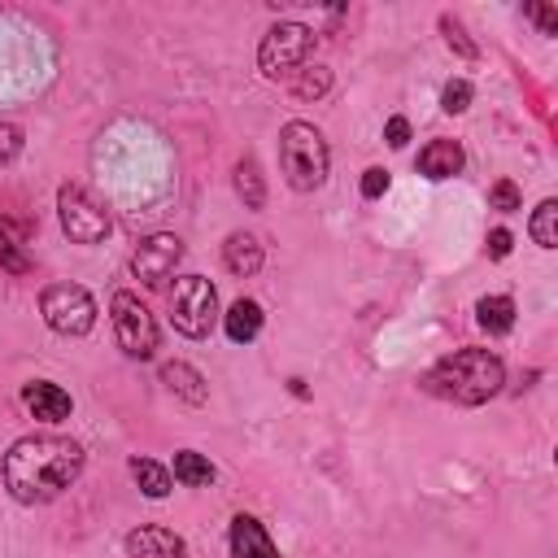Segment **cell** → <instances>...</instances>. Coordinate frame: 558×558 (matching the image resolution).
I'll list each match as a JSON object with an SVG mask.
<instances>
[{
  "label": "cell",
  "instance_id": "6da1fadb",
  "mask_svg": "<svg viewBox=\"0 0 558 558\" xmlns=\"http://www.w3.org/2000/svg\"><path fill=\"white\" fill-rule=\"evenodd\" d=\"M0 475H4L9 497L22 501V506L57 501L83 475V445L70 440V436H57V432L22 436V440L9 445V453L0 462Z\"/></svg>",
  "mask_w": 558,
  "mask_h": 558
},
{
  "label": "cell",
  "instance_id": "7a4b0ae2",
  "mask_svg": "<svg viewBox=\"0 0 558 558\" xmlns=\"http://www.w3.org/2000/svg\"><path fill=\"white\" fill-rule=\"evenodd\" d=\"M501 384H506V362L493 349H475V344L453 349L423 375V388L453 405H484L488 397L501 392Z\"/></svg>",
  "mask_w": 558,
  "mask_h": 558
},
{
  "label": "cell",
  "instance_id": "3957f363",
  "mask_svg": "<svg viewBox=\"0 0 558 558\" xmlns=\"http://www.w3.org/2000/svg\"><path fill=\"white\" fill-rule=\"evenodd\" d=\"M279 170L292 192H318L327 183L331 153L314 122H288L279 131Z\"/></svg>",
  "mask_w": 558,
  "mask_h": 558
},
{
  "label": "cell",
  "instance_id": "277c9868",
  "mask_svg": "<svg viewBox=\"0 0 558 558\" xmlns=\"http://www.w3.org/2000/svg\"><path fill=\"white\" fill-rule=\"evenodd\" d=\"M170 323L187 340H205L218 323V288L205 275H179L170 288Z\"/></svg>",
  "mask_w": 558,
  "mask_h": 558
},
{
  "label": "cell",
  "instance_id": "5b68a950",
  "mask_svg": "<svg viewBox=\"0 0 558 558\" xmlns=\"http://www.w3.org/2000/svg\"><path fill=\"white\" fill-rule=\"evenodd\" d=\"M314 57V31L305 22H275L257 44V70L266 78H292Z\"/></svg>",
  "mask_w": 558,
  "mask_h": 558
},
{
  "label": "cell",
  "instance_id": "8992f818",
  "mask_svg": "<svg viewBox=\"0 0 558 558\" xmlns=\"http://www.w3.org/2000/svg\"><path fill=\"white\" fill-rule=\"evenodd\" d=\"M39 314L57 336H87L96 327V301L83 283H48L39 292Z\"/></svg>",
  "mask_w": 558,
  "mask_h": 558
},
{
  "label": "cell",
  "instance_id": "52a82bcc",
  "mask_svg": "<svg viewBox=\"0 0 558 558\" xmlns=\"http://www.w3.org/2000/svg\"><path fill=\"white\" fill-rule=\"evenodd\" d=\"M109 314H113V336H118V349L135 362H148L157 353V318L148 314V305L135 296V292H113L109 301Z\"/></svg>",
  "mask_w": 558,
  "mask_h": 558
},
{
  "label": "cell",
  "instance_id": "ba28073f",
  "mask_svg": "<svg viewBox=\"0 0 558 558\" xmlns=\"http://www.w3.org/2000/svg\"><path fill=\"white\" fill-rule=\"evenodd\" d=\"M57 218H61V231L74 240V244H100L109 235V209L100 201H92L78 183H65L57 192Z\"/></svg>",
  "mask_w": 558,
  "mask_h": 558
},
{
  "label": "cell",
  "instance_id": "9c48e42d",
  "mask_svg": "<svg viewBox=\"0 0 558 558\" xmlns=\"http://www.w3.org/2000/svg\"><path fill=\"white\" fill-rule=\"evenodd\" d=\"M179 257H183V240H179V235H170V231L144 235V240L135 244V253H131V275H135L144 288H161V283L174 275Z\"/></svg>",
  "mask_w": 558,
  "mask_h": 558
},
{
  "label": "cell",
  "instance_id": "30bf717a",
  "mask_svg": "<svg viewBox=\"0 0 558 558\" xmlns=\"http://www.w3.org/2000/svg\"><path fill=\"white\" fill-rule=\"evenodd\" d=\"M22 405H26V414L39 418V423H61V418H70V410H74L70 392H65L61 384H52V379H31V384H22Z\"/></svg>",
  "mask_w": 558,
  "mask_h": 558
},
{
  "label": "cell",
  "instance_id": "8fae6325",
  "mask_svg": "<svg viewBox=\"0 0 558 558\" xmlns=\"http://www.w3.org/2000/svg\"><path fill=\"white\" fill-rule=\"evenodd\" d=\"M126 554L131 558H183L187 554V541L161 523H144V527H131L126 532Z\"/></svg>",
  "mask_w": 558,
  "mask_h": 558
},
{
  "label": "cell",
  "instance_id": "7c38bea8",
  "mask_svg": "<svg viewBox=\"0 0 558 558\" xmlns=\"http://www.w3.org/2000/svg\"><path fill=\"white\" fill-rule=\"evenodd\" d=\"M462 166H466V153H462V144L458 140H427L423 148H418V174L423 179H453V174H462Z\"/></svg>",
  "mask_w": 558,
  "mask_h": 558
},
{
  "label": "cell",
  "instance_id": "4fadbf2b",
  "mask_svg": "<svg viewBox=\"0 0 558 558\" xmlns=\"http://www.w3.org/2000/svg\"><path fill=\"white\" fill-rule=\"evenodd\" d=\"M227 541H231V558H279L270 532H266L253 514H235Z\"/></svg>",
  "mask_w": 558,
  "mask_h": 558
},
{
  "label": "cell",
  "instance_id": "5bb4252c",
  "mask_svg": "<svg viewBox=\"0 0 558 558\" xmlns=\"http://www.w3.org/2000/svg\"><path fill=\"white\" fill-rule=\"evenodd\" d=\"M222 266L235 275V279H248L262 270V240L253 231H231L222 240Z\"/></svg>",
  "mask_w": 558,
  "mask_h": 558
},
{
  "label": "cell",
  "instance_id": "9a60e30c",
  "mask_svg": "<svg viewBox=\"0 0 558 558\" xmlns=\"http://www.w3.org/2000/svg\"><path fill=\"white\" fill-rule=\"evenodd\" d=\"M161 384H166L174 397H183L187 405H205V401H209L205 375H201L196 366H187V362H166V366H161Z\"/></svg>",
  "mask_w": 558,
  "mask_h": 558
},
{
  "label": "cell",
  "instance_id": "2e32d148",
  "mask_svg": "<svg viewBox=\"0 0 558 558\" xmlns=\"http://www.w3.org/2000/svg\"><path fill=\"white\" fill-rule=\"evenodd\" d=\"M262 305L253 301V296H240L227 314H222V331H227V340L231 344H248V340H257V331H262Z\"/></svg>",
  "mask_w": 558,
  "mask_h": 558
},
{
  "label": "cell",
  "instance_id": "e0dca14e",
  "mask_svg": "<svg viewBox=\"0 0 558 558\" xmlns=\"http://www.w3.org/2000/svg\"><path fill=\"white\" fill-rule=\"evenodd\" d=\"M231 183H235V196L244 201V209H262V205H266V174H262V161H257L253 153H244V157L235 161Z\"/></svg>",
  "mask_w": 558,
  "mask_h": 558
},
{
  "label": "cell",
  "instance_id": "ac0fdd59",
  "mask_svg": "<svg viewBox=\"0 0 558 558\" xmlns=\"http://www.w3.org/2000/svg\"><path fill=\"white\" fill-rule=\"evenodd\" d=\"M475 323L488 331V336H506L514 327V301L493 292V296H480L475 301Z\"/></svg>",
  "mask_w": 558,
  "mask_h": 558
},
{
  "label": "cell",
  "instance_id": "d6986e66",
  "mask_svg": "<svg viewBox=\"0 0 558 558\" xmlns=\"http://www.w3.org/2000/svg\"><path fill=\"white\" fill-rule=\"evenodd\" d=\"M131 480H135L140 493L153 497V501L170 497V484H174V475H170L161 462H153V458H131Z\"/></svg>",
  "mask_w": 558,
  "mask_h": 558
},
{
  "label": "cell",
  "instance_id": "ffe728a7",
  "mask_svg": "<svg viewBox=\"0 0 558 558\" xmlns=\"http://www.w3.org/2000/svg\"><path fill=\"white\" fill-rule=\"evenodd\" d=\"M170 475H174L179 484H187V488H205V484H214V462H209L205 453H196V449H179Z\"/></svg>",
  "mask_w": 558,
  "mask_h": 558
},
{
  "label": "cell",
  "instance_id": "44dd1931",
  "mask_svg": "<svg viewBox=\"0 0 558 558\" xmlns=\"http://www.w3.org/2000/svg\"><path fill=\"white\" fill-rule=\"evenodd\" d=\"M527 235L541 244V248H558V201H541L527 218Z\"/></svg>",
  "mask_w": 558,
  "mask_h": 558
},
{
  "label": "cell",
  "instance_id": "7402d4cb",
  "mask_svg": "<svg viewBox=\"0 0 558 558\" xmlns=\"http://www.w3.org/2000/svg\"><path fill=\"white\" fill-rule=\"evenodd\" d=\"M0 270H9V275H26L31 270V257L22 248V235L13 231L9 218H0Z\"/></svg>",
  "mask_w": 558,
  "mask_h": 558
},
{
  "label": "cell",
  "instance_id": "603a6c76",
  "mask_svg": "<svg viewBox=\"0 0 558 558\" xmlns=\"http://www.w3.org/2000/svg\"><path fill=\"white\" fill-rule=\"evenodd\" d=\"M292 92H296L301 100L327 96V92H331V70H327V65H301V70L292 74Z\"/></svg>",
  "mask_w": 558,
  "mask_h": 558
},
{
  "label": "cell",
  "instance_id": "cb8c5ba5",
  "mask_svg": "<svg viewBox=\"0 0 558 558\" xmlns=\"http://www.w3.org/2000/svg\"><path fill=\"white\" fill-rule=\"evenodd\" d=\"M440 31H445V44H449L458 57H466V61H475V57H480V48L466 39V31H462V22H458L453 13H445V17H440Z\"/></svg>",
  "mask_w": 558,
  "mask_h": 558
},
{
  "label": "cell",
  "instance_id": "d4e9b609",
  "mask_svg": "<svg viewBox=\"0 0 558 558\" xmlns=\"http://www.w3.org/2000/svg\"><path fill=\"white\" fill-rule=\"evenodd\" d=\"M440 109L445 113H466L471 109V83L466 78H449L440 92Z\"/></svg>",
  "mask_w": 558,
  "mask_h": 558
},
{
  "label": "cell",
  "instance_id": "484cf974",
  "mask_svg": "<svg viewBox=\"0 0 558 558\" xmlns=\"http://www.w3.org/2000/svg\"><path fill=\"white\" fill-rule=\"evenodd\" d=\"M523 205V196H519V187L510 183V179H497L493 187H488V209H497V214H514Z\"/></svg>",
  "mask_w": 558,
  "mask_h": 558
},
{
  "label": "cell",
  "instance_id": "4316f807",
  "mask_svg": "<svg viewBox=\"0 0 558 558\" xmlns=\"http://www.w3.org/2000/svg\"><path fill=\"white\" fill-rule=\"evenodd\" d=\"M22 126H13V122H0V170L4 166H13L17 157H22Z\"/></svg>",
  "mask_w": 558,
  "mask_h": 558
},
{
  "label": "cell",
  "instance_id": "83f0119b",
  "mask_svg": "<svg viewBox=\"0 0 558 558\" xmlns=\"http://www.w3.org/2000/svg\"><path fill=\"white\" fill-rule=\"evenodd\" d=\"M384 192H388V170H384V166H371V170L362 174V196H366V201H379Z\"/></svg>",
  "mask_w": 558,
  "mask_h": 558
},
{
  "label": "cell",
  "instance_id": "f1b7e54d",
  "mask_svg": "<svg viewBox=\"0 0 558 558\" xmlns=\"http://www.w3.org/2000/svg\"><path fill=\"white\" fill-rule=\"evenodd\" d=\"M510 248H514V235H510L506 227H497V231H488V240H484V253H488L493 262H501V257H510Z\"/></svg>",
  "mask_w": 558,
  "mask_h": 558
},
{
  "label": "cell",
  "instance_id": "f546056e",
  "mask_svg": "<svg viewBox=\"0 0 558 558\" xmlns=\"http://www.w3.org/2000/svg\"><path fill=\"white\" fill-rule=\"evenodd\" d=\"M523 13H527L536 26H541V35H558V13H554L549 4H527Z\"/></svg>",
  "mask_w": 558,
  "mask_h": 558
},
{
  "label": "cell",
  "instance_id": "4dcf8cb0",
  "mask_svg": "<svg viewBox=\"0 0 558 558\" xmlns=\"http://www.w3.org/2000/svg\"><path fill=\"white\" fill-rule=\"evenodd\" d=\"M384 140H388V148H405V144H410V122H405V118H388Z\"/></svg>",
  "mask_w": 558,
  "mask_h": 558
}]
</instances>
